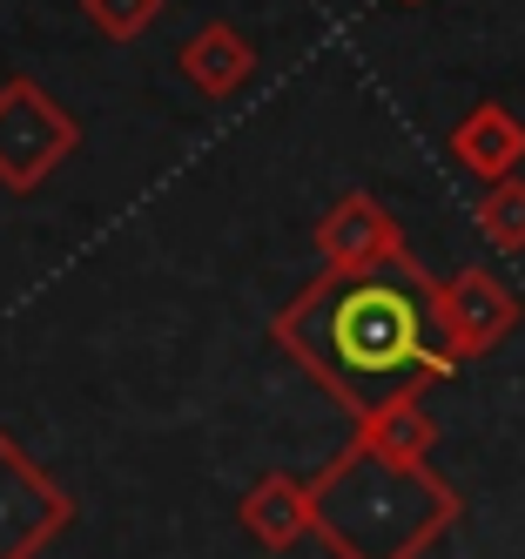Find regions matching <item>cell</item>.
Listing matches in <instances>:
<instances>
[{"label": "cell", "mask_w": 525, "mask_h": 559, "mask_svg": "<svg viewBox=\"0 0 525 559\" xmlns=\"http://www.w3.org/2000/svg\"><path fill=\"white\" fill-rule=\"evenodd\" d=\"M452 163L478 182H505L525 169V122L505 108V102H472L458 115V129H452Z\"/></svg>", "instance_id": "ba28073f"}, {"label": "cell", "mask_w": 525, "mask_h": 559, "mask_svg": "<svg viewBox=\"0 0 525 559\" xmlns=\"http://www.w3.org/2000/svg\"><path fill=\"white\" fill-rule=\"evenodd\" d=\"M357 445H371L384 459H404V465H425L431 445H438V425L425 412V397H391V405H378L371 418H357Z\"/></svg>", "instance_id": "30bf717a"}, {"label": "cell", "mask_w": 525, "mask_h": 559, "mask_svg": "<svg viewBox=\"0 0 525 559\" xmlns=\"http://www.w3.org/2000/svg\"><path fill=\"white\" fill-rule=\"evenodd\" d=\"M317 257H323V270L363 276V270L404 263V257H411V243H404V223L378 203L371 189H350V195H337V203L323 210V223H317Z\"/></svg>", "instance_id": "8992f818"}, {"label": "cell", "mask_w": 525, "mask_h": 559, "mask_svg": "<svg viewBox=\"0 0 525 559\" xmlns=\"http://www.w3.org/2000/svg\"><path fill=\"white\" fill-rule=\"evenodd\" d=\"M276 350L337 397L350 418H371L391 397H418L425 384H444L458 357L444 350L438 317V276H425L418 257L391 270H323L270 317Z\"/></svg>", "instance_id": "6da1fadb"}, {"label": "cell", "mask_w": 525, "mask_h": 559, "mask_svg": "<svg viewBox=\"0 0 525 559\" xmlns=\"http://www.w3.org/2000/svg\"><path fill=\"white\" fill-rule=\"evenodd\" d=\"M317 539L337 559H425L465 519L452 478H438L431 459L404 465L371 445H350L310 478Z\"/></svg>", "instance_id": "7a4b0ae2"}, {"label": "cell", "mask_w": 525, "mask_h": 559, "mask_svg": "<svg viewBox=\"0 0 525 559\" xmlns=\"http://www.w3.org/2000/svg\"><path fill=\"white\" fill-rule=\"evenodd\" d=\"M478 236L499 257H525V176L485 182V195H478Z\"/></svg>", "instance_id": "8fae6325"}, {"label": "cell", "mask_w": 525, "mask_h": 559, "mask_svg": "<svg viewBox=\"0 0 525 559\" xmlns=\"http://www.w3.org/2000/svg\"><path fill=\"white\" fill-rule=\"evenodd\" d=\"M81 148V122L27 74L0 82V189L34 195Z\"/></svg>", "instance_id": "3957f363"}, {"label": "cell", "mask_w": 525, "mask_h": 559, "mask_svg": "<svg viewBox=\"0 0 525 559\" xmlns=\"http://www.w3.org/2000/svg\"><path fill=\"white\" fill-rule=\"evenodd\" d=\"M176 68H182V82L202 102H236L242 88L256 82V48H250V34H236L229 21H202L182 41Z\"/></svg>", "instance_id": "9c48e42d"}, {"label": "cell", "mask_w": 525, "mask_h": 559, "mask_svg": "<svg viewBox=\"0 0 525 559\" xmlns=\"http://www.w3.org/2000/svg\"><path fill=\"white\" fill-rule=\"evenodd\" d=\"M404 8H418V0H404Z\"/></svg>", "instance_id": "4fadbf2b"}, {"label": "cell", "mask_w": 525, "mask_h": 559, "mask_svg": "<svg viewBox=\"0 0 525 559\" xmlns=\"http://www.w3.org/2000/svg\"><path fill=\"white\" fill-rule=\"evenodd\" d=\"M236 519L263 552H290L303 539H317V506H310V478L290 472H263L250 492L236 499Z\"/></svg>", "instance_id": "52a82bcc"}, {"label": "cell", "mask_w": 525, "mask_h": 559, "mask_svg": "<svg viewBox=\"0 0 525 559\" xmlns=\"http://www.w3.org/2000/svg\"><path fill=\"white\" fill-rule=\"evenodd\" d=\"M68 526H74V499L14 445V431H0V559H34Z\"/></svg>", "instance_id": "5b68a950"}, {"label": "cell", "mask_w": 525, "mask_h": 559, "mask_svg": "<svg viewBox=\"0 0 525 559\" xmlns=\"http://www.w3.org/2000/svg\"><path fill=\"white\" fill-rule=\"evenodd\" d=\"M81 14H88V27L102 34V41L129 48V41H142V34L162 21V0H81Z\"/></svg>", "instance_id": "7c38bea8"}, {"label": "cell", "mask_w": 525, "mask_h": 559, "mask_svg": "<svg viewBox=\"0 0 525 559\" xmlns=\"http://www.w3.org/2000/svg\"><path fill=\"white\" fill-rule=\"evenodd\" d=\"M438 317H444V350L458 357V371L478 365V357H492L512 331H518V290L505 284V276L492 263H465L438 284Z\"/></svg>", "instance_id": "277c9868"}]
</instances>
